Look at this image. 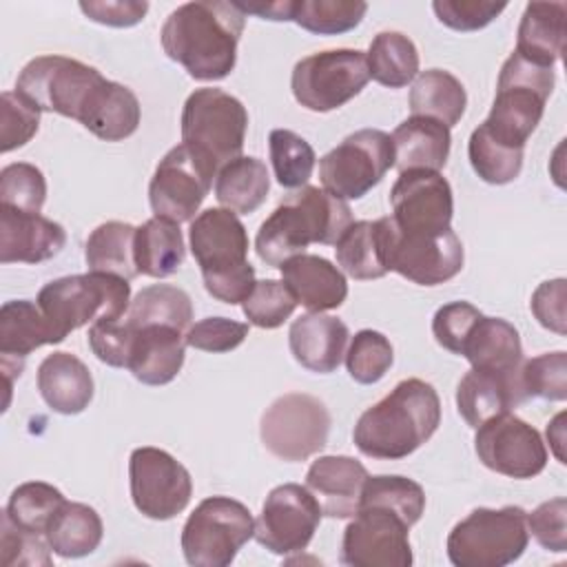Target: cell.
Returning <instances> with one entry per match:
<instances>
[{"mask_svg":"<svg viewBox=\"0 0 567 567\" xmlns=\"http://www.w3.org/2000/svg\"><path fill=\"white\" fill-rule=\"evenodd\" d=\"M392 219L401 230L439 233L452 228L454 197L450 182L436 171H403L390 190Z\"/></svg>","mask_w":567,"mask_h":567,"instance_id":"20","label":"cell"},{"mask_svg":"<svg viewBox=\"0 0 567 567\" xmlns=\"http://www.w3.org/2000/svg\"><path fill=\"white\" fill-rule=\"evenodd\" d=\"M523 148H512L494 137L478 124L467 142V155L474 173L494 186H503L514 182L523 168Z\"/></svg>","mask_w":567,"mask_h":567,"instance_id":"43","label":"cell"},{"mask_svg":"<svg viewBox=\"0 0 567 567\" xmlns=\"http://www.w3.org/2000/svg\"><path fill=\"white\" fill-rule=\"evenodd\" d=\"M567 281L563 277L558 279H549L543 281L529 301V308L536 317V321L556 332V334H565L567 332V315H565V299H567Z\"/></svg>","mask_w":567,"mask_h":567,"instance_id":"57","label":"cell"},{"mask_svg":"<svg viewBox=\"0 0 567 567\" xmlns=\"http://www.w3.org/2000/svg\"><path fill=\"white\" fill-rule=\"evenodd\" d=\"M554 84V66L529 62L514 51L501 66L494 104L481 126L496 142L525 151L529 135L540 124Z\"/></svg>","mask_w":567,"mask_h":567,"instance_id":"5","label":"cell"},{"mask_svg":"<svg viewBox=\"0 0 567 567\" xmlns=\"http://www.w3.org/2000/svg\"><path fill=\"white\" fill-rule=\"evenodd\" d=\"M474 450L487 470L509 478H534L547 465V447L538 430L512 412L478 425Z\"/></svg>","mask_w":567,"mask_h":567,"instance_id":"18","label":"cell"},{"mask_svg":"<svg viewBox=\"0 0 567 567\" xmlns=\"http://www.w3.org/2000/svg\"><path fill=\"white\" fill-rule=\"evenodd\" d=\"M565 11V2H527L514 51L529 62L554 66L563 55Z\"/></svg>","mask_w":567,"mask_h":567,"instance_id":"32","label":"cell"},{"mask_svg":"<svg viewBox=\"0 0 567 567\" xmlns=\"http://www.w3.org/2000/svg\"><path fill=\"white\" fill-rule=\"evenodd\" d=\"M365 53L359 49H328L301 58L290 78L295 100L315 113H328L354 95L368 84Z\"/></svg>","mask_w":567,"mask_h":567,"instance_id":"13","label":"cell"},{"mask_svg":"<svg viewBox=\"0 0 567 567\" xmlns=\"http://www.w3.org/2000/svg\"><path fill=\"white\" fill-rule=\"evenodd\" d=\"M38 390L58 414H80L93 399V377L82 359L71 352H51L38 365Z\"/></svg>","mask_w":567,"mask_h":567,"instance_id":"28","label":"cell"},{"mask_svg":"<svg viewBox=\"0 0 567 567\" xmlns=\"http://www.w3.org/2000/svg\"><path fill=\"white\" fill-rule=\"evenodd\" d=\"M441 423V399L423 379H403L390 394L368 408L352 432L361 454L399 461L432 439Z\"/></svg>","mask_w":567,"mask_h":567,"instance_id":"2","label":"cell"},{"mask_svg":"<svg viewBox=\"0 0 567 567\" xmlns=\"http://www.w3.org/2000/svg\"><path fill=\"white\" fill-rule=\"evenodd\" d=\"M246 13L235 2L197 0L179 4L162 24L164 53L202 82L230 75L237 64V44Z\"/></svg>","mask_w":567,"mask_h":567,"instance_id":"1","label":"cell"},{"mask_svg":"<svg viewBox=\"0 0 567 567\" xmlns=\"http://www.w3.org/2000/svg\"><path fill=\"white\" fill-rule=\"evenodd\" d=\"M142 120L137 95L113 80H106L91 95L80 124L104 142H122L131 137Z\"/></svg>","mask_w":567,"mask_h":567,"instance_id":"31","label":"cell"},{"mask_svg":"<svg viewBox=\"0 0 567 567\" xmlns=\"http://www.w3.org/2000/svg\"><path fill=\"white\" fill-rule=\"evenodd\" d=\"M47 317L55 343L69 332L100 319H122L131 306V284L106 272L69 275L40 288L35 301Z\"/></svg>","mask_w":567,"mask_h":567,"instance_id":"6","label":"cell"},{"mask_svg":"<svg viewBox=\"0 0 567 567\" xmlns=\"http://www.w3.org/2000/svg\"><path fill=\"white\" fill-rule=\"evenodd\" d=\"M405 518L385 507H359L341 538V563L348 567H410L412 547Z\"/></svg>","mask_w":567,"mask_h":567,"instance_id":"16","label":"cell"},{"mask_svg":"<svg viewBox=\"0 0 567 567\" xmlns=\"http://www.w3.org/2000/svg\"><path fill=\"white\" fill-rule=\"evenodd\" d=\"M255 538L250 509L230 496H208L186 518L182 554L193 567H226Z\"/></svg>","mask_w":567,"mask_h":567,"instance_id":"9","label":"cell"},{"mask_svg":"<svg viewBox=\"0 0 567 567\" xmlns=\"http://www.w3.org/2000/svg\"><path fill=\"white\" fill-rule=\"evenodd\" d=\"M520 383L525 396L543 401H565L567 399V352H545L529 361H523Z\"/></svg>","mask_w":567,"mask_h":567,"instance_id":"49","label":"cell"},{"mask_svg":"<svg viewBox=\"0 0 567 567\" xmlns=\"http://www.w3.org/2000/svg\"><path fill=\"white\" fill-rule=\"evenodd\" d=\"M40 109L22 97L18 91H2L0 95V151L9 153L27 142L40 128Z\"/></svg>","mask_w":567,"mask_h":567,"instance_id":"50","label":"cell"},{"mask_svg":"<svg viewBox=\"0 0 567 567\" xmlns=\"http://www.w3.org/2000/svg\"><path fill=\"white\" fill-rule=\"evenodd\" d=\"M186 332L173 326H142L133 328V346L126 368L144 385L171 383L182 365L186 350Z\"/></svg>","mask_w":567,"mask_h":567,"instance_id":"25","label":"cell"},{"mask_svg":"<svg viewBox=\"0 0 567 567\" xmlns=\"http://www.w3.org/2000/svg\"><path fill=\"white\" fill-rule=\"evenodd\" d=\"M66 244V230L40 215L0 206V261L42 264L53 259Z\"/></svg>","mask_w":567,"mask_h":567,"instance_id":"21","label":"cell"},{"mask_svg":"<svg viewBox=\"0 0 567 567\" xmlns=\"http://www.w3.org/2000/svg\"><path fill=\"white\" fill-rule=\"evenodd\" d=\"M563 421H565V412L556 414L554 421L547 423V439L551 443V450H554L558 463H567L565 452H563V445H565V425H563Z\"/></svg>","mask_w":567,"mask_h":567,"instance_id":"60","label":"cell"},{"mask_svg":"<svg viewBox=\"0 0 567 567\" xmlns=\"http://www.w3.org/2000/svg\"><path fill=\"white\" fill-rule=\"evenodd\" d=\"M188 241L206 292L230 306L241 303L257 279L248 261V233L237 213L228 208L202 210L190 221Z\"/></svg>","mask_w":567,"mask_h":567,"instance_id":"4","label":"cell"},{"mask_svg":"<svg viewBox=\"0 0 567 567\" xmlns=\"http://www.w3.org/2000/svg\"><path fill=\"white\" fill-rule=\"evenodd\" d=\"M0 549H2V563L4 567H22V565H51V547L44 536L24 532L16 527L9 516L2 512L0 516Z\"/></svg>","mask_w":567,"mask_h":567,"instance_id":"51","label":"cell"},{"mask_svg":"<svg viewBox=\"0 0 567 567\" xmlns=\"http://www.w3.org/2000/svg\"><path fill=\"white\" fill-rule=\"evenodd\" d=\"M525 401L520 374L509 377L472 368L456 385L458 414L474 430Z\"/></svg>","mask_w":567,"mask_h":567,"instance_id":"27","label":"cell"},{"mask_svg":"<svg viewBox=\"0 0 567 567\" xmlns=\"http://www.w3.org/2000/svg\"><path fill=\"white\" fill-rule=\"evenodd\" d=\"M270 164L284 188H301L315 171V148L290 128H275L268 135Z\"/></svg>","mask_w":567,"mask_h":567,"instance_id":"44","label":"cell"},{"mask_svg":"<svg viewBox=\"0 0 567 567\" xmlns=\"http://www.w3.org/2000/svg\"><path fill=\"white\" fill-rule=\"evenodd\" d=\"M47 199V179L29 162L7 164L0 171V206L20 213H40Z\"/></svg>","mask_w":567,"mask_h":567,"instance_id":"47","label":"cell"},{"mask_svg":"<svg viewBox=\"0 0 567 567\" xmlns=\"http://www.w3.org/2000/svg\"><path fill=\"white\" fill-rule=\"evenodd\" d=\"M102 82L104 75L80 60L66 55H38L22 66L16 80V91L40 111L80 122L91 95Z\"/></svg>","mask_w":567,"mask_h":567,"instance_id":"11","label":"cell"},{"mask_svg":"<svg viewBox=\"0 0 567 567\" xmlns=\"http://www.w3.org/2000/svg\"><path fill=\"white\" fill-rule=\"evenodd\" d=\"M412 115L432 117L447 128L456 126L467 106L463 82L445 69H427L414 78L408 97Z\"/></svg>","mask_w":567,"mask_h":567,"instance_id":"33","label":"cell"},{"mask_svg":"<svg viewBox=\"0 0 567 567\" xmlns=\"http://www.w3.org/2000/svg\"><path fill=\"white\" fill-rule=\"evenodd\" d=\"M350 224L352 210L346 199L306 184L286 195L261 221L255 250L264 264L279 268L290 257L306 252L310 244H337Z\"/></svg>","mask_w":567,"mask_h":567,"instance_id":"3","label":"cell"},{"mask_svg":"<svg viewBox=\"0 0 567 567\" xmlns=\"http://www.w3.org/2000/svg\"><path fill=\"white\" fill-rule=\"evenodd\" d=\"M527 529L543 549L563 554L567 549V498L556 496L540 503L527 514Z\"/></svg>","mask_w":567,"mask_h":567,"instance_id":"56","label":"cell"},{"mask_svg":"<svg viewBox=\"0 0 567 567\" xmlns=\"http://www.w3.org/2000/svg\"><path fill=\"white\" fill-rule=\"evenodd\" d=\"M330 425L332 416L321 399L306 392H288L261 414L259 436L272 456L297 463L326 447Z\"/></svg>","mask_w":567,"mask_h":567,"instance_id":"10","label":"cell"},{"mask_svg":"<svg viewBox=\"0 0 567 567\" xmlns=\"http://www.w3.org/2000/svg\"><path fill=\"white\" fill-rule=\"evenodd\" d=\"M483 312L470 301H450L441 306L432 317V334L436 343L452 354H461L463 343Z\"/></svg>","mask_w":567,"mask_h":567,"instance_id":"52","label":"cell"},{"mask_svg":"<svg viewBox=\"0 0 567 567\" xmlns=\"http://www.w3.org/2000/svg\"><path fill=\"white\" fill-rule=\"evenodd\" d=\"M368 75L390 89L408 86L419 75V51L401 31H381L365 53Z\"/></svg>","mask_w":567,"mask_h":567,"instance_id":"39","label":"cell"},{"mask_svg":"<svg viewBox=\"0 0 567 567\" xmlns=\"http://www.w3.org/2000/svg\"><path fill=\"white\" fill-rule=\"evenodd\" d=\"M381 221L388 270L419 286L445 284L463 270V244L452 228L439 233L401 230L390 215L381 217Z\"/></svg>","mask_w":567,"mask_h":567,"instance_id":"12","label":"cell"},{"mask_svg":"<svg viewBox=\"0 0 567 567\" xmlns=\"http://www.w3.org/2000/svg\"><path fill=\"white\" fill-rule=\"evenodd\" d=\"M131 498L140 514L168 520L184 512L193 496L190 472L166 450L135 447L128 458Z\"/></svg>","mask_w":567,"mask_h":567,"instance_id":"15","label":"cell"},{"mask_svg":"<svg viewBox=\"0 0 567 567\" xmlns=\"http://www.w3.org/2000/svg\"><path fill=\"white\" fill-rule=\"evenodd\" d=\"M248 337V323L226 319V317H206L197 323H190L186 330V346L204 352H230L244 343Z\"/></svg>","mask_w":567,"mask_h":567,"instance_id":"53","label":"cell"},{"mask_svg":"<svg viewBox=\"0 0 567 567\" xmlns=\"http://www.w3.org/2000/svg\"><path fill=\"white\" fill-rule=\"evenodd\" d=\"M281 281L310 312L339 308L348 297L346 275L326 257L301 252L279 266Z\"/></svg>","mask_w":567,"mask_h":567,"instance_id":"26","label":"cell"},{"mask_svg":"<svg viewBox=\"0 0 567 567\" xmlns=\"http://www.w3.org/2000/svg\"><path fill=\"white\" fill-rule=\"evenodd\" d=\"M244 13H252L261 20L288 22L292 20L297 0H275V2H235Z\"/></svg>","mask_w":567,"mask_h":567,"instance_id":"59","label":"cell"},{"mask_svg":"<svg viewBox=\"0 0 567 567\" xmlns=\"http://www.w3.org/2000/svg\"><path fill=\"white\" fill-rule=\"evenodd\" d=\"M297 308V299L284 281L261 279L255 281L250 295L241 301L246 319L257 328H279Z\"/></svg>","mask_w":567,"mask_h":567,"instance_id":"48","label":"cell"},{"mask_svg":"<svg viewBox=\"0 0 567 567\" xmlns=\"http://www.w3.org/2000/svg\"><path fill=\"white\" fill-rule=\"evenodd\" d=\"M461 354L476 370H487L496 374H520L523 368V346L518 330L501 317H481L470 330Z\"/></svg>","mask_w":567,"mask_h":567,"instance_id":"29","label":"cell"},{"mask_svg":"<svg viewBox=\"0 0 567 567\" xmlns=\"http://www.w3.org/2000/svg\"><path fill=\"white\" fill-rule=\"evenodd\" d=\"M505 2L489 0H434L432 9L441 24L454 31L485 29L505 11Z\"/></svg>","mask_w":567,"mask_h":567,"instance_id":"54","label":"cell"},{"mask_svg":"<svg viewBox=\"0 0 567 567\" xmlns=\"http://www.w3.org/2000/svg\"><path fill=\"white\" fill-rule=\"evenodd\" d=\"M334 246L337 264L352 279H381L390 272L385 261V237L381 219L352 221Z\"/></svg>","mask_w":567,"mask_h":567,"instance_id":"34","label":"cell"},{"mask_svg":"<svg viewBox=\"0 0 567 567\" xmlns=\"http://www.w3.org/2000/svg\"><path fill=\"white\" fill-rule=\"evenodd\" d=\"M53 346V330L42 315L40 306L29 299H11L0 308V365L4 372L7 390L11 381L22 374L24 359L42 348Z\"/></svg>","mask_w":567,"mask_h":567,"instance_id":"22","label":"cell"},{"mask_svg":"<svg viewBox=\"0 0 567 567\" xmlns=\"http://www.w3.org/2000/svg\"><path fill=\"white\" fill-rule=\"evenodd\" d=\"M124 321L131 328L159 323L186 332L193 321V303L186 290L171 284H153L133 297Z\"/></svg>","mask_w":567,"mask_h":567,"instance_id":"40","label":"cell"},{"mask_svg":"<svg viewBox=\"0 0 567 567\" xmlns=\"http://www.w3.org/2000/svg\"><path fill=\"white\" fill-rule=\"evenodd\" d=\"M80 11L97 24L126 29V27H135L137 22L144 20V16L148 11V2H140V0H91V2H80Z\"/></svg>","mask_w":567,"mask_h":567,"instance_id":"58","label":"cell"},{"mask_svg":"<svg viewBox=\"0 0 567 567\" xmlns=\"http://www.w3.org/2000/svg\"><path fill=\"white\" fill-rule=\"evenodd\" d=\"M186 257L179 224L151 217L135 230V264L140 275L164 279L175 275Z\"/></svg>","mask_w":567,"mask_h":567,"instance_id":"35","label":"cell"},{"mask_svg":"<svg viewBox=\"0 0 567 567\" xmlns=\"http://www.w3.org/2000/svg\"><path fill=\"white\" fill-rule=\"evenodd\" d=\"M368 470L361 461L343 454L319 456L306 472V487L319 501L323 516L354 518Z\"/></svg>","mask_w":567,"mask_h":567,"instance_id":"23","label":"cell"},{"mask_svg":"<svg viewBox=\"0 0 567 567\" xmlns=\"http://www.w3.org/2000/svg\"><path fill=\"white\" fill-rule=\"evenodd\" d=\"M270 190V175L261 159L250 155H239L237 159L224 164L215 177V197L221 208L237 215L255 213Z\"/></svg>","mask_w":567,"mask_h":567,"instance_id":"37","label":"cell"},{"mask_svg":"<svg viewBox=\"0 0 567 567\" xmlns=\"http://www.w3.org/2000/svg\"><path fill=\"white\" fill-rule=\"evenodd\" d=\"M104 536L100 514L86 503H69L55 512L44 538L60 558H82L93 554Z\"/></svg>","mask_w":567,"mask_h":567,"instance_id":"36","label":"cell"},{"mask_svg":"<svg viewBox=\"0 0 567 567\" xmlns=\"http://www.w3.org/2000/svg\"><path fill=\"white\" fill-rule=\"evenodd\" d=\"M374 505L396 512L401 518L408 520V525L419 523L425 509V492L423 487L405 476L399 474H379L368 476L361 489V505Z\"/></svg>","mask_w":567,"mask_h":567,"instance_id":"42","label":"cell"},{"mask_svg":"<svg viewBox=\"0 0 567 567\" xmlns=\"http://www.w3.org/2000/svg\"><path fill=\"white\" fill-rule=\"evenodd\" d=\"M392 166V137L379 128H361L319 159V179L339 199H361Z\"/></svg>","mask_w":567,"mask_h":567,"instance_id":"14","label":"cell"},{"mask_svg":"<svg viewBox=\"0 0 567 567\" xmlns=\"http://www.w3.org/2000/svg\"><path fill=\"white\" fill-rule=\"evenodd\" d=\"M135 226L126 221L100 224L84 244V259L91 272H106L126 281L140 275L135 264Z\"/></svg>","mask_w":567,"mask_h":567,"instance_id":"38","label":"cell"},{"mask_svg":"<svg viewBox=\"0 0 567 567\" xmlns=\"http://www.w3.org/2000/svg\"><path fill=\"white\" fill-rule=\"evenodd\" d=\"M365 11L361 0H297L292 22L317 35H339L359 27Z\"/></svg>","mask_w":567,"mask_h":567,"instance_id":"45","label":"cell"},{"mask_svg":"<svg viewBox=\"0 0 567 567\" xmlns=\"http://www.w3.org/2000/svg\"><path fill=\"white\" fill-rule=\"evenodd\" d=\"M213 177L217 175L186 144L173 146L159 159L148 184V202L155 217L175 224L193 221L210 193Z\"/></svg>","mask_w":567,"mask_h":567,"instance_id":"19","label":"cell"},{"mask_svg":"<svg viewBox=\"0 0 567 567\" xmlns=\"http://www.w3.org/2000/svg\"><path fill=\"white\" fill-rule=\"evenodd\" d=\"M346 368L348 374L361 383L372 385L385 377V372L392 368L394 350L385 334L377 330H359L346 350Z\"/></svg>","mask_w":567,"mask_h":567,"instance_id":"46","label":"cell"},{"mask_svg":"<svg viewBox=\"0 0 567 567\" xmlns=\"http://www.w3.org/2000/svg\"><path fill=\"white\" fill-rule=\"evenodd\" d=\"M529 543L527 512L518 505L476 507L447 536V558L456 567H505Z\"/></svg>","mask_w":567,"mask_h":567,"instance_id":"8","label":"cell"},{"mask_svg":"<svg viewBox=\"0 0 567 567\" xmlns=\"http://www.w3.org/2000/svg\"><path fill=\"white\" fill-rule=\"evenodd\" d=\"M394 144V166L403 171H441L447 164L452 135L450 128L432 117L412 115L390 135Z\"/></svg>","mask_w":567,"mask_h":567,"instance_id":"30","label":"cell"},{"mask_svg":"<svg viewBox=\"0 0 567 567\" xmlns=\"http://www.w3.org/2000/svg\"><path fill=\"white\" fill-rule=\"evenodd\" d=\"M248 128L246 106L213 86L195 89L182 109V144H186L215 175L237 159Z\"/></svg>","mask_w":567,"mask_h":567,"instance_id":"7","label":"cell"},{"mask_svg":"<svg viewBox=\"0 0 567 567\" xmlns=\"http://www.w3.org/2000/svg\"><path fill=\"white\" fill-rule=\"evenodd\" d=\"M89 348L93 354L111 365L126 368L131 346H133V328L122 319H100L89 328Z\"/></svg>","mask_w":567,"mask_h":567,"instance_id":"55","label":"cell"},{"mask_svg":"<svg viewBox=\"0 0 567 567\" xmlns=\"http://www.w3.org/2000/svg\"><path fill=\"white\" fill-rule=\"evenodd\" d=\"M64 501L66 498L62 496V492L51 483L29 481L11 492L9 503L2 512L16 527L44 536L51 518L64 505Z\"/></svg>","mask_w":567,"mask_h":567,"instance_id":"41","label":"cell"},{"mask_svg":"<svg viewBox=\"0 0 567 567\" xmlns=\"http://www.w3.org/2000/svg\"><path fill=\"white\" fill-rule=\"evenodd\" d=\"M348 326L323 312L297 317L288 330V346L299 365L317 374H330L346 357Z\"/></svg>","mask_w":567,"mask_h":567,"instance_id":"24","label":"cell"},{"mask_svg":"<svg viewBox=\"0 0 567 567\" xmlns=\"http://www.w3.org/2000/svg\"><path fill=\"white\" fill-rule=\"evenodd\" d=\"M321 516V505L306 485H277L264 501L255 523V540L277 556L299 554L310 545Z\"/></svg>","mask_w":567,"mask_h":567,"instance_id":"17","label":"cell"}]
</instances>
